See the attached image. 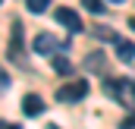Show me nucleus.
I'll return each mask as SVG.
<instances>
[{
	"label": "nucleus",
	"instance_id": "10",
	"mask_svg": "<svg viewBox=\"0 0 135 129\" xmlns=\"http://www.w3.org/2000/svg\"><path fill=\"white\" fill-rule=\"evenodd\" d=\"M28 3V13H44L47 10V0H25Z\"/></svg>",
	"mask_w": 135,
	"mask_h": 129
},
{
	"label": "nucleus",
	"instance_id": "16",
	"mask_svg": "<svg viewBox=\"0 0 135 129\" xmlns=\"http://www.w3.org/2000/svg\"><path fill=\"white\" fill-rule=\"evenodd\" d=\"M47 129H60V126H57V123H50V126H47Z\"/></svg>",
	"mask_w": 135,
	"mask_h": 129
},
{
	"label": "nucleus",
	"instance_id": "3",
	"mask_svg": "<svg viewBox=\"0 0 135 129\" xmlns=\"http://www.w3.org/2000/svg\"><path fill=\"white\" fill-rule=\"evenodd\" d=\"M54 19L60 22V25H66L69 35H79L85 25H82V16L75 13V10H69V6H60V10H54Z\"/></svg>",
	"mask_w": 135,
	"mask_h": 129
},
{
	"label": "nucleus",
	"instance_id": "6",
	"mask_svg": "<svg viewBox=\"0 0 135 129\" xmlns=\"http://www.w3.org/2000/svg\"><path fill=\"white\" fill-rule=\"evenodd\" d=\"M22 113L25 117H41L44 113V98L41 95H25L22 98Z\"/></svg>",
	"mask_w": 135,
	"mask_h": 129
},
{
	"label": "nucleus",
	"instance_id": "1",
	"mask_svg": "<svg viewBox=\"0 0 135 129\" xmlns=\"http://www.w3.org/2000/svg\"><path fill=\"white\" fill-rule=\"evenodd\" d=\"M104 91L110 98H116L123 107H135V79H107L104 82Z\"/></svg>",
	"mask_w": 135,
	"mask_h": 129
},
{
	"label": "nucleus",
	"instance_id": "5",
	"mask_svg": "<svg viewBox=\"0 0 135 129\" xmlns=\"http://www.w3.org/2000/svg\"><path fill=\"white\" fill-rule=\"evenodd\" d=\"M9 60L22 63V22L13 19V35H9Z\"/></svg>",
	"mask_w": 135,
	"mask_h": 129
},
{
	"label": "nucleus",
	"instance_id": "9",
	"mask_svg": "<svg viewBox=\"0 0 135 129\" xmlns=\"http://www.w3.org/2000/svg\"><path fill=\"white\" fill-rule=\"evenodd\" d=\"M54 69H57L60 76H66L69 69H72V63H69V57H66V50H60V54H54Z\"/></svg>",
	"mask_w": 135,
	"mask_h": 129
},
{
	"label": "nucleus",
	"instance_id": "8",
	"mask_svg": "<svg viewBox=\"0 0 135 129\" xmlns=\"http://www.w3.org/2000/svg\"><path fill=\"white\" fill-rule=\"evenodd\" d=\"M85 69H91V72H104V69H107V57H104V50L88 54V57H85Z\"/></svg>",
	"mask_w": 135,
	"mask_h": 129
},
{
	"label": "nucleus",
	"instance_id": "14",
	"mask_svg": "<svg viewBox=\"0 0 135 129\" xmlns=\"http://www.w3.org/2000/svg\"><path fill=\"white\" fill-rule=\"evenodd\" d=\"M0 129H19L16 123H6V120H0Z\"/></svg>",
	"mask_w": 135,
	"mask_h": 129
},
{
	"label": "nucleus",
	"instance_id": "13",
	"mask_svg": "<svg viewBox=\"0 0 135 129\" xmlns=\"http://www.w3.org/2000/svg\"><path fill=\"white\" fill-rule=\"evenodd\" d=\"M6 88H9V76H6V72H0V91H6Z\"/></svg>",
	"mask_w": 135,
	"mask_h": 129
},
{
	"label": "nucleus",
	"instance_id": "4",
	"mask_svg": "<svg viewBox=\"0 0 135 129\" xmlns=\"http://www.w3.org/2000/svg\"><path fill=\"white\" fill-rule=\"evenodd\" d=\"M32 47H35V54H44V57H54V50H66V44H60L54 35H47V32L38 35Z\"/></svg>",
	"mask_w": 135,
	"mask_h": 129
},
{
	"label": "nucleus",
	"instance_id": "2",
	"mask_svg": "<svg viewBox=\"0 0 135 129\" xmlns=\"http://www.w3.org/2000/svg\"><path fill=\"white\" fill-rule=\"evenodd\" d=\"M85 95H88V82L85 79H79V82L72 79L69 85H60L57 88V101L60 104H75V101H82Z\"/></svg>",
	"mask_w": 135,
	"mask_h": 129
},
{
	"label": "nucleus",
	"instance_id": "7",
	"mask_svg": "<svg viewBox=\"0 0 135 129\" xmlns=\"http://www.w3.org/2000/svg\"><path fill=\"white\" fill-rule=\"evenodd\" d=\"M116 57H119L123 63H132V60H135V41H129V38H116Z\"/></svg>",
	"mask_w": 135,
	"mask_h": 129
},
{
	"label": "nucleus",
	"instance_id": "15",
	"mask_svg": "<svg viewBox=\"0 0 135 129\" xmlns=\"http://www.w3.org/2000/svg\"><path fill=\"white\" fill-rule=\"evenodd\" d=\"M129 29H135V16H132V19H129Z\"/></svg>",
	"mask_w": 135,
	"mask_h": 129
},
{
	"label": "nucleus",
	"instance_id": "11",
	"mask_svg": "<svg viewBox=\"0 0 135 129\" xmlns=\"http://www.w3.org/2000/svg\"><path fill=\"white\" fill-rule=\"evenodd\" d=\"M119 129H135V107L129 110V113H126V120L119 123Z\"/></svg>",
	"mask_w": 135,
	"mask_h": 129
},
{
	"label": "nucleus",
	"instance_id": "12",
	"mask_svg": "<svg viewBox=\"0 0 135 129\" xmlns=\"http://www.w3.org/2000/svg\"><path fill=\"white\" fill-rule=\"evenodd\" d=\"M82 3H85L88 13H101V10H104V3H98V0H82Z\"/></svg>",
	"mask_w": 135,
	"mask_h": 129
}]
</instances>
